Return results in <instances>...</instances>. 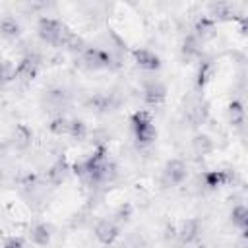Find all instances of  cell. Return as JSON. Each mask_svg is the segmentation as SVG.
I'll return each instance as SVG.
<instances>
[{"label": "cell", "mask_w": 248, "mask_h": 248, "mask_svg": "<svg viewBox=\"0 0 248 248\" xmlns=\"http://www.w3.org/2000/svg\"><path fill=\"white\" fill-rule=\"evenodd\" d=\"M0 29H2V35H4V39H16V37L19 35V31H21L19 23H17L14 17H8V16L2 19V25H0Z\"/></svg>", "instance_id": "21"}, {"label": "cell", "mask_w": 248, "mask_h": 248, "mask_svg": "<svg viewBox=\"0 0 248 248\" xmlns=\"http://www.w3.org/2000/svg\"><path fill=\"white\" fill-rule=\"evenodd\" d=\"M33 141V132L25 124H16L12 130V143L16 149H27Z\"/></svg>", "instance_id": "12"}, {"label": "cell", "mask_w": 248, "mask_h": 248, "mask_svg": "<svg viewBox=\"0 0 248 248\" xmlns=\"http://www.w3.org/2000/svg\"><path fill=\"white\" fill-rule=\"evenodd\" d=\"M39 68H41V58H39L37 54H27V56H23V58L16 64L14 79L27 83V81H31V79L37 78Z\"/></svg>", "instance_id": "3"}, {"label": "cell", "mask_w": 248, "mask_h": 248, "mask_svg": "<svg viewBox=\"0 0 248 248\" xmlns=\"http://www.w3.org/2000/svg\"><path fill=\"white\" fill-rule=\"evenodd\" d=\"M62 29H64V23L54 19V17L43 16L37 21V35L41 37V41H45L46 45H52V46H58L60 37H62Z\"/></svg>", "instance_id": "2"}, {"label": "cell", "mask_w": 248, "mask_h": 248, "mask_svg": "<svg viewBox=\"0 0 248 248\" xmlns=\"http://www.w3.org/2000/svg\"><path fill=\"white\" fill-rule=\"evenodd\" d=\"M192 149H194L196 155H202L203 157V155H209L215 149V143H213L211 136H207V134H196L192 138Z\"/></svg>", "instance_id": "18"}, {"label": "cell", "mask_w": 248, "mask_h": 248, "mask_svg": "<svg viewBox=\"0 0 248 248\" xmlns=\"http://www.w3.org/2000/svg\"><path fill=\"white\" fill-rule=\"evenodd\" d=\"M70 136L76 140H81L87 136V126L83 120H72V128H70Z\"/></svg>", "instance_id": "23"}, {"label": "cell", "mask_w": 248, "mask_h": 248, "mask_svg": "<svg viewBox=\"0 0 248 248\" xmlns=\"http://www.w3.org/2000/svg\"><path fill=\"white\" fill-rule=\"evenodd\" d=\"M66 174H68V165L64 161H56L52 163L48 169H46V182L52 184V186H60L64 180H66Z\"/></svg>", "instance_id": "15"}, {"label": "cell", "mask_w": 248, "mask_h": 248, "mask_svg": "<svg viewBox=\"0 0 248 248\" xmlns=\"http://www.w3.org/2000/svg\"><path fill=\"white\" fill-rule=\"evenodd\" d=\"M234 248H248V236H238L236 242H234Z\"/></svg>", "instance_id": "27"}, {"label": "cell", "mask_w": 248, "mask_h": 248, "mask_svg": "<svg viewBox=\"0 0 248 248\" xmlns=\"http://www.w3.org/2000/svg\"><path fill=\"white\" fill-rule=\"evenodd\" d=\"M143 101L149 107H161L167 101V87L161 81H149L143 87Z\"/></svg>", "instance_id": "9"}, {"label": "cell", "mask_w": 248, "mask_h": 248, "mask_svg": "<svg viewBox=\"0 0 248 248\" xmlns=\"http://www.w3.org/2000/svg\"><path fill=\"white\" fill-rule=\"evenodd\" d=\"M186 118H188V122L192 124V126H202V124H205L207 122V118H209V108H207V105L205 103H196V105H192L188 110H186Z\"/></svg>", "instance_id": "14"}, {"label": "cell", "mask_w": 248, "mask_h": 248, "mask_svg": "<svg viewBox=\"0 0 248 248\" xmlns=\"http://www.w3.org/2000/svg\"><path fill=\"white\" fill-rule=\"evenodd\" d=\"M130 215H132V205H130L128 202L120 203V205H118V209L114 211V219H116V221H128V219H130Z\"/></svg>", "instance_id": "25"}, {"label": "cell", "mask_w": 248, "mask_h": 248, "mask_svg": "<svg viewBox=\"0 0 248 248\" xmlns=\"http://www.w3.org/2000/svg\"><path fill=\"white\" fill-rule=\"evenodd\" d=\"M227 118H229V124L232 126H242L244 120H246V108L240 101H231L227 105Z\"/></svg>", "instance_id": "17"}, {"label": "cell", "mask_w": 248, "mask_h": 248, "mask_svg": "<svg viewBox=\"0 0 248 248\" xmlns=\"http://www.w3.org/2000/svg\"><path fill=\"white\" fill-rule=\"evenodd\" d=\"M200 46H202L200 39H198L194 33H188V35L182 39V43H180V52H182V56H184L186 60H190V58L200 56V52H202Z\"/></svg>", "instance_id": "16"}, {"label": "cell", "mask_w": 248, "mask_h": 248, "mask_svg": "<svg viewBox=\"0 0 248 248\" xmlns=\"http://www.w3.org/2000/svg\"><path fill=\"white\" fill-rule=\"evenodd\" d=\"M81 60L89 70H105L112 64V56L99 46H87L81 54Z\"/></svg>", "instance_id": "4"}, {"label": "cell", "mask_w": 248, "mask_h": 248, "mask_svg": "<svg viewBox=\"0 0 248 248\" xmlns=\"http://www.w3.org/2000/svg\"><path fill=\"white\" fill-rule=\"evenodd\" d=\"M132 56H134V62H136L141 70L153 72V70H157V68L161 66V58H159L153 50H149V48H145V46L134 48V50H132Z\"/></svg>", "instance_id": "8"}, {"label": "cell", "mask_w": 248, "mask_h": 248, "mask_svg": "<svg viewBox=\"0 0 248 248\" xmlns=\"http://www.w3.org/2000/svg\"><path fill=\"white\" fill-rule=\"evenodd\" d=\"M50 238H52V232H50V225L46 223H37L29 229V240L35 246H48Z\"/></svg>", "instance_id": "13"}, {"label": "cell", "mask_w": 248, "mask_h": 248, "mask_svg": "<svg viewBox=\"0 0 248 248\" xmlns=\"http://www.w3.org/2000/svg\"><path fill=\"white\" fill-rule=\"evenodd\" d=\"M236 23H238V31L248 37V16H238L236 17Z\"/></svg>", "instance_id": "26"}, {"label": "cell", "mask_w": 248, "mask_h": 248, "mask_svg": "<svg viewBox=\"0 0 248 248\" xmlns=\"http://www.w3.org/2000/svg\"><path fill=\"white\" fill-rule=\"evenodd\" d=\"M246 219H248V205H242V203L234 205L232 211H231V221L236 227H240V231H242L244 225H246Z\"/></svg>", "instance_id": "22"}, {"label": "cell", "mask_w": 248, "mask_h": 248, "mask_svg": "<svg viewBox=\"0 0 248 248\" xmlns=\"http://www.w3.org/2000/svg\"><path fill=\"white\" fill-rule=\"evenodd\" d=\"M70 128H72V120H68L66 116H56L48 122V130L54 136H70Z\"/></svg>", "instance_id": "20"}, {"label": "cell", "mask_w": 248, "mask_h": 248, "mask_svg": "<svg viewBox=\"0 0 248 248\" xmlns=\"http://www.w3.org/2000/svg\"><path fill=\"white\" fill-rule=\"evenodd\" d=\"M163 176H165L167 184L178 186V184H182V182L186 180V176H188V167H186V163H184L182 159H176V157H174V159H169V161L165 163Z\"/></svg>", "instance_id": "5"}, {"label": "cell", "mask_w": 248, "mask_h": 248, "mask_svg": "<svg viewBox=\"0 0 248 248\" xmlns=\"http://www.w3.org/2000/svg\"><path fill=\"white\" fill-rule=\"evenodd\" d=\"M200 248H203V246H200Z\"/></svg>", "instance_id": "29"}, {"label": "cell", "mask_w": 248, "mask_h": 248, "mask_svg": "<svg viewBox=\"0 0 248 248\" xmlns=\"http://www.w3.org/2000/svg\"><path fill=\"white\" fill-rule=\"evenodd\" d=\"M2 248H25V240L19 234H10V236H4Z\"/></svg>", "instance_id": "24"}, {"label": "cell", "mask_w": 248, "mask_h": 248, "mask_svg": "<svg viewBox=\"0 0 248 248\" xmlns=\"http://www.w3.org/2000/svg\"><path fill=\"white\" fill-rule=\"evenodd\" d=\"M232 178H234V174L229 169H213V170H205L202 174V182L209 190H215L219 186H227L232 182Z\"/></svg>", "instance_id": "6"}, {"label": "cell", "mask_w": 248, "mask_h": 248, "mask_svg": "<svg viewBox=\"0 0 248 248\" xmlns=\"http://www.w3.org/2000/svg\"><path fill=\"white\" fill-rule=\"evenodd\" d=\"M200 234V223L198 219H192V217H186L182 219L178 225H176V238L182 242V244H190L198 238Z\"/></svg>", "instance_id": "10"}, {"label": "cell", "mask_w": 248, "mask_h": 248, "mask_svg": "<svg viewBox=\"0 0 248 248\" xmlns=\"http://www.w3.org/2000/svg\"><path fill=\"white\" fill-rule=\"evenodd\" d=\"M242 231H248V219H246V225H244V229Z\"/></svg>", "instance_id": "28"}, {"label": "cell", "mask_w": 248, "mask_h": 248, "mask_svg": "<svg viewBox=\"0 0 248 248\" xmlns=\"http://www.w3.org/2000/svg\"><path fill=\"white\" fill-rule=\"evenodd\" d=\"M118 225L114 221H108V219H103L95 225V238L103 244V246H112L114 240L118 238Z\"/></svg>", "instance_id": "7"}, {"label": "cell", "mask_w": 248, "mask_h": 248, "mask_svg": "<svg viewBox=\"0 0 248 248\" xmlns=\"http://www.w3.org/2000/svg\"><path fill=\"white\" fill-rule=\"evenodd\" d=\"M194 35L200 41H211L217 35V21L213 17H209L207 14L200 16L196 19V23H194Z\"/></svg>", "instance_id": "11"}, {"label": "cell", "mask_w": 248, "mask_h": 248, "mask_svg": "<svg viewBox=\"0 0 248 248\" xmlns=\"http://www.w3.org/2000/svg\"><path fill=\"white\" fill-rule=\"evenodd\" d=\"M215 76V68L211 62H202L200 68H198V74H196V85L198 89H203Z\"/></svg>", "instance_id": "19"}, {"label": "cell", "mask_w": 248, "mask_h": 248, "mask_svg": "<svg viewBox=\"0 0 248 248\" xmlns=\"http://www.w3.org/2000/svg\"><path fill=\"white\" fill-rule=\"evenodd\" d=\"M130 126H132V132L138 140V143L141 145H149L151 141H155L157 138V128L153 124V118L147 110H136L132 116H130Z\"/></svg>", "instance_id": "1"}]
</instances>
